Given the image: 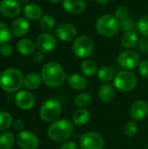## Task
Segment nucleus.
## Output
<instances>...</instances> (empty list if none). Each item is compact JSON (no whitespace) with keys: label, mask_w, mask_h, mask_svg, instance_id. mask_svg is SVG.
I'll use <instances>...</instances> for the list:
<instances>
[{"label":"nucleus","mask_w":148,"mask_h":149,"mask_svg":"<svg viewBox=\"0 0 148 149\" xmlns=\"http://www.w3.org/2000/svg\"><path fill=\"white\" fill-rule=\"evenodd\" d=\"M41 78L43 82L51 88L61 86L67 79L65 72L60 64L57 62L47 63L41 71Z\"/></svg>","instance_id":"nucleus-1"},{"label":"nucleus","mask_w":148,"mask_h":149,"mask_svg":"<svg viewBox=\"0 0 148 149\" xmlns=\"http://www.w3.org/2000/svg\"><path fill=\"white\" fill-rule=\"evenodd\" d=\"M73 133V124L68 119H60L52 122L48 128L49 138L56 143H63L71 138Z\"/></svg>","instance_id":"nucleus-2"},{"label":"nucleus","mask_w":148,"mask_h":149,"mask_svg":"<svg viewBox=\"0 0 148 149\" xmlns=\"http://www.w3.org/2000/svg\"><path fill=\"white\" fill-rule=\"evenodd\" d=\"M23 73L17 68H7L0 74V87L7 93H16L24 85Z\"/></svg>","instance_id":"nucleus-3"},{"label":"nucleus","mask_w":148,"mask_h":149,"mask_svg":"<svg viewBox=\"0 0 148 149\" xmlns=\"http://www.w3.org/2000/svg\"><path fill=\"white\" fill-rule=\"evenodd\" d=\"M120 21L115 16L111 14H106L100 17L96 24L95 28L97 32L102 37L112 38L118 34L120 31Z\"/></svg>","instance_id":"nucleus-4"},{"label":"nucleus","mask_w":148,"mask_h":149,"mask_svg":"<svg viewBox=\"0 0 148 149\" xmlns=\"http://www.w3.org/2000/svg\"><path fill=\"white\" fill-rule=\"evenodd\" d=\"M61 112V104L56 99L49 98L43 102L39 110V115L43 121L46 123H52L58 119Z\"/></svg>","instance_id":"nucleus-5"},{"label":"nucleus","mask_w":148,"mask_h":149,"mask_svg":"<svg viewBox=\"0 0 148 149\" xmlns=\"http://www.w3.org/2000/svg\"><path fill=\"white\" fill-rule=\"evenodd\" d=\"M137 83V76L130 70L120 71L113 79V86L115 88L123 93L133 91L136 87Z\"/></svg>","instance_id":"nucleus-6"},{"label":"nucleus","mask_w":148,"mask_h":149,"mask_svg":"<svg viewBox=\"0 0 148 149\" xmlns=\"http://www.w3.org/2000/svg\"><path fill=\"white\" fill-rule=\"evenodd\" d=\"M94 45L92 39L85 35L79 36L76 38L72 44L73 53L80 58H89L93 52Z\"/></svg>","instance_id":"nucleus-7"},{"label":"nucleus","mask_w":148,"mask_h":149,"mask_svg":"<svg viewBox=\"0 0 148 149\" xmlns=\"http://www.w3.org/2000/svg\"><path fill=\"white\" fill-rule=\"evenodd\" d=\"M81 149H104L105 141L100 134L97 132H87L79 139Z\"/></svg>","instance_id":"nucleus-8"},{"label":"nucleus","mask_w":148,"mask_h":149,"mask_svg":"<svg viewBox=\"0 0 148 149\" xmlns=\"http://www.w3.org/2000/svg\"><path fill=\"white\" fill-rule=\"evenodd\" d=\"M118 64L125 70H132L139 66L140 63V55L133 50H126L122 52L117 58Z\"/></svg>","instance_id":"nucleus-9"},{"label":"nucleus","mask_w":148,"mask_h":149,"mask_svg":"<svg viewBox=\"0 0 148 149\" xmlns=\"http://www.w3.org/2000/svg\"><path fill=\"white\" fill-rule=\"evenodd\" d=\"M17 144L21 149H37L39 145L38 137L31 131H21L16 136Z\"/></svg>","instance_id":"nucleus-10"},{"label":"nucleus","mask_w":148,"mask_h":149,"mask_svg":"<svg viewBox=\"0 0 148 149\" xmlns=\"http://www.w3.org/2000/svg\"><path fill=\"white\" fill-rule=\"evenodd\" d=\"M57 46V40L55 37L50 33H42L36 39V47L39 52L44 53L52 52Z\"/></svg>","instance_id":"nucleus-11"},{"label":"nucleus","mask_w":148,"mask_h":149,"mask_svg":"<svg viewBox=\"0 0 148 149\" xmlns=\"http://www.w3.org/2000/svg\"><path fill=\"white\" fill-rule=\"evenodd\" d=\"M16 105L22 110H31L34 107L36 100L34 95L28 91H19L15 95Z\"/></svg>","instance_id":"nucleus-12"},{"label":"nucleus","mask_w":148,"mask_h":149,"mask_svg":"<svg viewBox=\"0 0 148 149\" xmlns=\"http://www.w3.org/2000/svg\"><path fill=\"white\" fill-rule=\"evenodd\" d=\"M148 115V104L142 100H135L130 107V116L134 121H140Z\"/></svg>","instance_id":"nucleus-13"},{"label":"nucleus","mask_w":148,"mask_h":149,"mask_svg":"<svg viewBox=\"0 0 148 149\" xmlns=\"http://www.w3.org/2000/svg\"><path fill=\"white\" fill-rule=\"evenodd\" d=\"M21 11V3L17 0H2L0 12L6 17H16Z\"/></svg>","instance_id":"nucleus-14"},{"label":"nucleus","mask_w":148,"mask_h":149,"mask_svg":"<svg viewBox=\"0 0 148 149\" xmlns=\"http://www.w3.org/2000/svg\"><path fill=\"white\" fill-rule=\"evenodd\" d=\"M57 37L65 42H70L76 39L77 37V30L75 26L72 24L64 23L58 26L56 31Z\"/></svg>","instance_id":"nucleus-15"},{"label":"nucleus","mask_w":148,"mask_h":149,"mask_svg":"<svg viewBox=\"0 0 148 149\" xmlns=\"http://www.w3.org/2000/svg\"><path fill=\"white\" fill-rule=\"evenodd\" d=\"M98 96L104 103H109L113 100L116 96V88L109 83H104L98 90Z\"/></svg>","instance_id":"nucleus-16"},{"label":"nucleus","mask_w":148,"mask_h":149,"mask_svg":"<svg viewBox=\"0 0 148 149\" xmlns=\"http://www.w3.org/2000/svg\"><path fill=\"white\" fill-rule=\"evenodd\" d=\"M30 29V24L29 22L23 17H19L15 19L12 24H11V33L17 37V38H21L27 34Z\"/></svg>","instance_id":"nucleus-17"},{"label":"nucleus","mask_w":148,"mask_h":149,"mask_svg":"<svg viewBox=\"0 0 148 149\" xmlns=\"http://www.w3.org/2000/svg\"><path fill=\"white\" fill-rule=\"evenodd\" d=\"M67 84L68 86L76 91H81L87 86V79L85 75L79 73H72L67 78Z\"/></svg>","instance_id":"nucleus-18"},{"label":"nucleus","mask_w":148,"mask_h":149,"mask_svg":"<svg viewBox=\"0 0 148 149\" xmlns=\"http://www.w3.org/2000/svg\"><path fill=\"white\" fill-rule=\"evenodd\" d=\"M63 8L71 14H80L85 9L84 0H63Z\"/></svg>","instance_id":"nucleus-19"},{"label":"nucleus","mask_w":148,"mask_h":149,"mask_svg":"<svg viewBox=\"0 0 148 149\" xmlns=\"http://www.w3.org/2000/svg\"><path fill=\"white\" fill-rule=\"evenodd\" d=\"M24 15L31 21H37L42 17V9L37 3H28L24 8Z\"/></svg>","instance_id":"nucleus-20"},{"label":"nucleus","mask_w":148,"mask_h":149,"mask_svg":"<svg viewBox=\"0 0 148 149\" xmlns=\"http://www.w3.org/2000/svg\"><path fill=\"white\" fill-rule=\"evenodd\" d=\"M36 48V44L30 38H24L17 42V52L24 56H30L34 53Z\"/></svg>","instance_id":"nucleus-21"},{"label":"nucleus","mask_w":148,"mask_h":149,"mask_svg":"<svg viewBox=\"0 0 148 149\" xmlns=\"http://www.w3.org/2000/svg\"><path fill=\"white\" fill-rule=\"evenodd\" d=\"M91 119V113L86 108H79L72 114V122L76 126H85Z\"/></svg>","instance_id":"nucleus-22"},{"label":"nucleus","mask_w":148,"mask_h":149,"mask_svg":"<svg viewBox=\"0 0 148 149\" xmlns=\"http://www.w3.org/2000/svg\"><path fill=\"white\" fill-rule=\"evenodd\" d=\"M41 81L42 78L41 76H39V74L36 72H30L25 76L24 85L29 90H35L39 87V86L41 85Z\"/></svg>","instance_id":"nucleus-23"},{"label":"nucleus","mask_w":148,"mask_h":149,"mask_svg":"<svg viewBox=\"0 0 148 149\" xmlns=\"http://www.w3.org/2000/svg\"><path fill=\"white\" fill-rule=\"evenodd\" d=\"M138 43H139V37L135 31H127L123 35L121 38V44L126 49H131L136 46Z\"/></svg>","instance_id":"nucleus-24"},{"label":"nucleus","mask_w":148,"mask_h":149,"mask_svg":"<svg viewBox=\"0 0 148 149\" xmlns=\"http://www.w3.org/2000/svg\"><path fill=\"white\" fill-rule=\"evenodd\" d=\"M98 78L100 81L104 83H109L114 79V72L113 70L107 65H103L101 66L97 72Z\"/></svg>","instance_id":"nucleus-25"},{"label":"nucleus","mask_w":148,"mask_h":149,"mask_svg":"<svg viewBox=\"0 0 148 149\" xmlns=\"http://www.w3.org/2000/svg\"><path fill=\"white\" fill-rule=\"evenodd\" d=\"M15 136L11 132L4 131L0 135V149H11L15 143Z\"/></svg>","instance_id":"nucleus-26"},{"label":"nucleus","mask_w":148,"mask_h":149,"mask_svg":"<svg viewBox=\"0 0 148 149\" xmlns=\"http://www.w3.org/2000/svg\"><path fill=\"white\" fill-rule=\"evenodd\" d=\"M56 25V21L53 17L50 15H44L40 18V27L45 33H51Z\"/></svg>","instance_id":"nucleus-27"},{"label":"nucleus","mask_w":148,"mask_h":149,"mask_svg":"<svg viewBox=\"0 0 148 149\" xmlns=\"http://www.w3.org/2000/svg\"><path fill=\"white\" fill-rule=\"evenodd\" d=\"M81 71L84 75L92 77L98 72L97 64L92 59H85L81 65Z\"/></svg>","instance_id":"nucleus-28"},{"label":"nucleus","mask_w":148,"mask_h":149,"mask_svg":"<svg viewBox=\"0 0 148 149\" xmlns=\"http://www.w3.org/2000/svg\"><path fill=\"white\" fill-rule=\"evenodd\" d=\"M92 98L88 93H80L74 98V104L79 108H85L92 103Z\"/></svg>","instance_id":"nucleus-29"},{"label":"nucleus","mask_w":148,"mask_h":149,"mask_svg":"<svg viewBox=\"0 0 148 149\" xmlns=\"http://www.w3.org/2000/svg\"><path fill=\"white\" fill-rule=\"evenodd\" d=\"M13 123L11 115L4 111H0V131H6Z\"/></svg>","instance_id":"nucleus-30"},{"label":"nucleus","mask_w":148,"mask_h":149,"mask_svg":"<svg viewBox=\"0 0 148 149\" xmlns=\"http://www.w3.org/2000/svg\"><path fill=\"white\" fill-rule=\"evenodd\" d=\"M12 39L11 31L3 23H0V45L8 44Z\"/></svg>","instance_id":"nucleus-31"},{"label":"nucleus","mask_w":148,"mask_h":149,"mask_svg":"<svg viewBox=\"0 0 148 149\" xmlns=\"http://www.w3.org/2000/svg\"><path fill=\"white\" fill-rule=\"evenodd\" d=\"M120 27L122 28V30L126 32L127 31H134L135 26L137 27V24H135L134 20L132 17H130L129 16L120 20Z\"/></svg>","instance_id":"nucleus-32"},{"label":"nucleus","mask_w":148,"mask_h":149,"mask_svg":"<svg viewBox=\"0 0 148 149\" xmlns=\"http://www.w3.org/2000/svg\"><path fill=\"white\" fill-rule=\"evenodd\" d=\"M138 31L145 37H148V15H145L140 18L137 23Z\"/></svg>","instance_id":"nucleus-33"},{"label":"nucleus","mask_w":148,"mask_h":149,"mask_svg":"<svg viewBox=\"0 0 148 149\" xmlns=\"http://www.w3.org/2000/svg\"><path fill=\"white\" fill-rule=\"evenodd\" d=\"M137 132H138V126L133 120L128 121L124 127V134L127 137L134 136L137 134Z\"/></svg>","instance_id":"nucleus-34"},{"label":"nucleus","mask_w":148,"mask_h":149,"mask_svg":"<svg viewBox=\"0 0 148 149\" xmlns=\"http://www.w3.org/2000/svg\"><path fill=\"white\" fill-rule=\"evenodd\" d=\"M128 8L125 5L119 6L115 11V17H117L118 20H121L128 16Z\"/></svg>","instance_id":"nucleus-35"},{"label":"nucleus","mask_w":148,"mask_h":149,"mask_svg":"<svg viewBox=\"0 0 148 149\" xmlns=\"http://www.w3.org/2000/svg\"><path fill=\"white\" fill-rule=\"evenodd\" d=\"M139 72L143 78L148 79V59L140 61L139 65Z\"/></svg>","instance_id":"nucleus-36"},{"label":"nucleus","mask_w":148,"mask_h":149,"mask_svg":"<svg viewBox=\"0 0 148 149\" xmlns=\"http://www.w3.org/2000/svg\"><path fill=\"white\" fill-rule=\"evenodd\" d=\"M0 53L3 57H10L12 54V47L9 44H4L0 47Z\"/></svg>","instance_id":"nucleus-37"},{"label":"nucleus","mask_w":148,"mask_h":149,"mask_svg":"<svg viewBox=\"0 0 148 149\" xmlns=\"http://www.w3.org/2000/svg\"><path fill=\"white\" fill-rule=\"evenodd\" d=\"M138 50L143 53H148V39L142 38L139 40L138 43Z\"/></svg>","instance_id":"nucleus-38"},{"label":"nucleus","mask_w":148,"mask_h":149,"mask_svg":"<svg viewBox=\"0 0 148 149\" xmlns=\"http://www.w3.org/2000/svg\"><path fill=\"white\" fill-rule=\"evenodd\" d=\"M12 126H13V128L16 131L21 132V131H23V129L24 127V123L23 120H21V119H16L15 120H13Z\"/></svg>","instance_id":"nucleus-39"},{"label":"nucleus","mask_w":148,"mask_h":149,"mask_svg":"<svg viewBox=\"0 0 148 149\" xmlns=\"http://www.w3.org/2000/svg\"><path fill=\"white\" fill-rule=\"evenodd\" d=\"M60 149H79L78 145L73 141H67L65 142H63Z\"/></svg>","instance_id":"nucleus-40"},{"label":"nucleus","mask_w":148,"mask_h":149,"mask_svg":"<svg viewBox=\"0 0 148 149\" xmlns=\"http://www.w3.org/2000/svg\"><path fill=\"white\" fill-rule=\"evenodd\" d=\"M44 52H38L36 53H34L33 55V60L35 63H41L44 60Z\"/></svg>","instance_id":"nucleus-41"},{"label":"nucleus","mask_w":148,"mask_h":149,"mask_svg":"<svg viewBox=\"0 0 148 149\" xmlns=\"http://www.w3.org/2000/svg\"><path fill=\"white\" fill-rule=\"evenodd\" d=\"M110 0H96L97 3H100V4H105V3H107Z\"/></svg>","instance_id":"nucleus-42"},{"label":"nucleus","mask_w":148,"mask_h":149,"mask_svg":"<svg viewBox=\"0 0 148 149\" xmlns=\"http://www.w3.org/2000/svg\"><path fill=\"white\" fill-rule=\"evenodd\" d=\"M18 2H19L20 3H26L29 2V0H18Z\"/></svg>","instance_id":"nucleus-43"},{"label":"nucleus","mask_w":148,"mask_h":149,"mask_svg":"<svg viewBox=\"0 0 148 149\" xmlns=\"http://www.w3.org/2000/svg\"><path fill=\"white\" fill-rule=\"evenodd\" d=\"M50 2H51V3H59L60 1H62V0H49Z\"/></svg>","instance_id":"nucleus-44"},{"label":"nucleus","mask_w":148,"mask_h":149,"mask_svg":"<svg viewBox=\"0 0 148 149\" xmlns=\"http://www.w3.org/2000/svg\"><path fill=\"white\" fill-rule=\"evenodd\" d=\"M147 149H148V144H147Z\"/></svg>","instance_id":"nucleus-45"}]
</instances>
